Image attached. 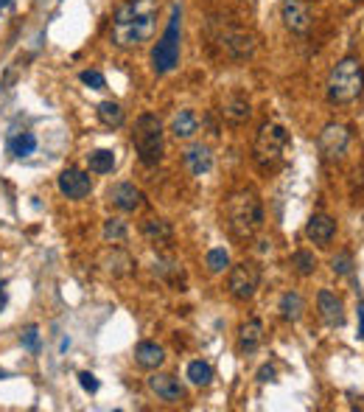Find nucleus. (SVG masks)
<instances>
[{
    "mask_svg": "<svg viewBox=\"0 0 364 412\" xmlns=\"http://www.w3.org/2000/svg\"><path fill=\"white\" fill-rule=\"evenodd\" d=\"M157 0H126L112 15L109 37L118 48H137L154 37L157 29Z\"/></svg>",
    "mask_w": 364,
    "mask_h": 412,
    "instance_id": "1",
    "label": "nucleus"
},
{
    "mask_svg": "<svg viewBox=\"0 0 364 412\" xmlns=\"http://www.w3.org/2000/svg\"><path fill=\"white\" fill-rule=\"evenodd\" d=\"M227 225L238 239H252L264 228V205L252 188H241L227 196Z\"/></svg>",
    "mask_w": 364,
    "mask_h": 412,
    "instance_id": "2",
    "label": "nucleus"
},
{
    "mask_svg": "<svg viewBox=\"0 0 364 412\" xmlns=\"http://www.w3.org/2000/svg\"><path fill=\"white\" fill-rule=\"evenodd\" d=\"M364 93V68L356 57H344L328 73V101L353 104Z\"/></svg>",
    "mask_w": 364,
    "mask_h": 412,
    "instance_id": "3",
    "label": "nucleus"
},
{
    "mask_svg": "<svg viewBox=\"0 0 364 412\" xmlns=\"http://www.w3.org/2000/svg\"><path fill=\"white\" fill-rule=\"evenodd\" d=\"M179 37H182V9L174 3L168 26H165L162 37L151 48V68H154V73H171L176 68V62H179Z\"/></svg>",
    "mask_w": 364,
    "mask_h": 412,
    "instance_id": "4",
    "label": "nucleus"
},
{
    "mask_svg": "<svg viewBox=\"0 0 364 412\" xmlns=\"http://www.w3.org/2000/svg\"><path fill=\"white\" fill-rule=\"evenodd\" d=\"M132 146L143 165H157L162 160V121L151 112H143L135 121Z\"/></svg>",
    "mask_w": 364,
    "mask_h": 412,
    "instance_id": "5",
    "label": "nucleus"
},
{
    "mask_svg": "<svg viewBox=\"0 0 364 412\" xmlns=\"http://www.w3.org/2000/svg\"><path fill=\"white\" fill-rule=\"evenodd\" d=\"M286 146H289V132L280 124H264L258 129V138H255V163L264 171L280 165Z\"/></svg>",
    "mask_w": 364,
    "mask_h": 412,
    "instance_id": "6",
    "label": "nucleus"
},
{
    "mask_svg": "<svg viewBox=\"0 0 364 412\" xmlns=\"http://www.w3.org/2000/svg\"><path fill=\"white\" fill-rule=\"evenodd\" d=\"M227 286H230V295H233L236 300H244V303L252 300L255 292H258V286H261V267L252 264V261L236 264V267L230 270Z\"/></svg>",
    "mask_w": 364,
    "mask_h": 412,
    "instance_id": "7",
    "label": "nucleus"
},
{
    "mask_svg": "<svg viewBox=\"0 0 364 412\" xmlns=\"http://www.w3.org/2000/svg\"><path fill=\"white\" fill-rule=\"evenodd\" d=\"M317 146H319V154H322L325 160H331V163H333V160H342L344 152H347V146H350V129L342 126V124H328V126L319 132Z\"/></svg>",
    "mask_w": 364,
    "mask_h": 412,
    "instance_id": "8",
    "label": "nucleus"
},
{
    "mask_svg": "<svg viewBox=\"0 0 364 412\" xmlns=\"http://www.w3.org/2000/svg\"><path fill=\"white\" fill-rule=\"evenodd\" d=\"M56 188L62 196L68 199H84L90 191H93V179L90 174L79 171V168H65L59 177H56Z\"/></svg>",
    "mask_w": 364,
    "mask_h": 412,
    "instance_id": "9",
    "label": "nucleus"
},
{
    "mask_svg": "<svg viewBox=\"0 0 364 412\" xmlns=\"http://www.w3.org/2000/svg\"><path fill=\"white\" fill-rule=\"evenodd\" d=\"M107 199L123 214H132V211H137L143 205V193H140V188L135 182H115V185H109Z\"/></svg>",
    "mask_w": 364,
    "mask_h": 412,
    "instance_id": "10",
    "label": "nucleus"
},
{
    "mask_svg": "<svg viewBox=\"0 0 364 412\" xmlns=\"http://www.w3.org/2000/svg\"><path fill=\"white\" fill-rule=\"evenodd\" d=\"M283 26L291 34H305L311 29V12L303 0H283Z\"/></svg>",
    "mask_w": 364,
    "mask_h": 412,
    "instance_id": "11",
    "label": "nucleus"
},
{
    "mask_svg": "<svg viewBox=\"0 0 364 412\" xmlns=\"http://www.w3.org/2000/svg\"><path fill=\"white\" fill-rule=\"evenodd\" d=\"M149 390L160 398V401H165V404H176V401H182L185 398V387H182L174 376H168V373H154L151 378H149Z\"/></svg>",
    "mask_w": 364,
    "mask_h": 412,
    "instance_id": "12",
    "label": "nucleus"
},
{
    "mask_svg": "<svg viewBox=\"0 0 364 412\" xmlns=\"http://www.w3.org/2000/svg\"><path fill=\"white\" fill-rule=\"evenodd\" d=\"M317 309H319V317L331 325V328H342L344 325V306L342 300L331 292V289H322L317 295Z\"/></svg>",
    "mask_w": 364,
    "mask_h": 412,
    "instance_id": "13",
    "label": "nucleus"
},
{
    "mask_svg": "<svg viewBox=\"0 0 364 412\" xmlns=\"http://www.w3.org/2000/svg\"><path fill=\"white\" fill-rule=\"evenodd\" d=\"M305 236H308V242L325 247V244L336 236V222H333L331 216H325V214H314V216L308 219V225H305Z\"/></svg>",
    "mask_w": 364,
    "mask_h": 412,
    "instance_id": "14",
    "label": "nucleus"
},
{
    "mask_svg": "<svg viewBox=\"0 0 364 412\" xmlns=\"http://www.w3.org/2000/svg\"><path fill=\"white\" fill-rule=\"evenodd\" d=\"M185 165H188V171H191L194 177L208 174V171L213 168V154H211V149H208L205 143L188 146V149H185Z\"/></svg>",
    "mask_w": 364,
    "mask_h": 412,
    "instance_id": "15",
    "label": "nucleus"
},
{
    "mask_svg": "<svg viewBox=\"0 0 364 412\" xmlns=\"http://www.w3.org/2000/svg\"><path fill=\"white\" fill-rule=\"evenodd\" d=\"M171 132H174L176 140L194 138V135L199 132V118H197V112H194V110H179V112L174 115V121H171Z\"/></svg>",
    "mask_w": 364,
    "mask_h": 412,
    "instance_id": "16",
    "label": "nucleus"
},
{
    "mask_svg": "<svg viewBox=\"0 0 364 412\" xmlns=\"http://www.w3.org/2000/svg\"><path fill=\"white\" fill-rule=\"evenodd\" d=\"M261 339H264V323L261 320H247L241 325V331H238V351L252 353V351H258Z\"/></svg>",
    "mask_w": 364,
    "mask_h": 412,
    "instance_id": "17",
    "label": "nucleus"
},
{
    "mask_svg": "<svg viewBox=\"0 0 364 412\" xmlns=\"http://www.w3.org/2000/svg\"><path fill=\"white\" fill-rule=\"evenodd\" d=\"M135 362L146 370H157L162 362H165V351L157 345V342H137L135 348Z\"/></svg>",
    "mask_w": 364,
    "mask_h": 412,
    "instance_id": "18",
    "label": "nucleus"
},
{
    "mask_svg": "<svg viewBox=\"0 0 364 412\" xmlns=\"http://www.w3.org/2000/svg\"><path fill=\"white\" fill-rule=\"evenodd\" d=\"M222 45L227 48V54H230L233 59H247V57H252V51H255L252 37H250V34H244V31L225 34V43H222Z\"/></svg>",
    "mask_w": 364,
    "mask_h": 412,
    "instance_id": "19",
    "label": "nucleus"
},
{
    "mask_svg": "<svg viewBox=\"0 0 364 412\" xmlns=\"http://www.w3.org/2000/svg\"><path fill=\"white\" fill-rule=\"evenodd\" d=\"M303 311H305V300L300 297V292H286L280 297V317L286 323H297L303 317Z\"/></svg>",
    "mask_w": 364,
    "mask_h": 412,
    "instance_id": "20",
    "label": "nucleus"
},
{
    "mask_svg": "<svg viewBox=\"0 0 364 412\" xmlns=\"http://www.w3.org/2000/svg\"><path fill=\"white\" fill-rule=\"evenodd\" d=\"M143 236L151 244H168L174 230H171V225L165 219H149V222H143Z\"/></svg>",
    "mask_w": 364,
    "mask_h": 412,
    "instance_id": "21",
    "label": "nucleus"
},
{
    "mask_svg": "<svg viewBox=\"0 0 364 412\" xmlns=\"http://www.w3.org/2000/svg\"><path fill=\"white\" fill-rule=\"evenodd\" d=\"M96 112H98V121H101L104 126H109V129H118V126H123V121H126V115H123V110H121L118 101H101Z\"/></svg>",
    "mask_w": 364,
    "mask_h": 412,
    "instance_id": "22",
    "label": "nucleus"
},
{
    "mask_svg": "<svg viewBox=\"0 0 364 412\" xmlns=\"http://www.w3.org/2000/svg\"><path fill=\"white\" fill-rule=\"evenodd\" d=\"M87 165L93 174H109L115 168V152L112 149H96L87 154Z\"/></svg>",
    "mask_w": 364,
    "mask_h": 412,
    "instance_id": "23",
    "label": "nucleus"
},
{
    "mask_svg": "<svg viewBox=\"0 0 364 412\" xmlns=\"http://www.w3.org/2000/svg\"><path fill=\"white\" fill-rule=\"evenodd\" d=\"M34 152H37V138H34V132H20V135L9 138V154H15V157H29V154H34Z\"/></svg>",
    "mask_w": 364,
    "mask_h": 412,
    "instance_id": "24",
    "label": "nucleus"
},
{
    "mask_svg": "<svg viewBox=\"0 0 364 412\" xmlns=\"http://www.w3.org/2000/svg\"><path fill=\"white\" fill-rule=\"evenodd\" d=\"M225 118L227 121H233V124H241V121H247L250 118V101L247 98H241V96H233L227 104H225Z\"/></svg>",
    "mask_w": 364,
    "mask_h": 412,
    "instance_id": "25",
    "label": "nucleus"
},
{
    "mask_svg": "<svg viewBox=\"0 0 364 412\" xmlns=\"http://www.w3.org/2000/svg\"><path fill=\"white\" fill-rule=\"evenodd\" d=\"M188 378H191V384H197V387H208V384L213 381V367H211V362H202V359L191 362V365H188Z\"/></svg>",
    "mask_w": 364,
    "mask_h": 412,
    "instance_id": "26",
    "label": "nucleus"
},
{
    "mask_svg": "<svg viewBox=\"0 0 364 412\" xmlns=\"http://www.w3.org/2000/svg\"><path fill=\"white\" fill-rule=\"evenodd\" d=\"M291 267H294V272L297 275H303V278H308V275H314V270H317V258H314V253H308V250H297L294 256H291V261H289Z\"/></svg>",
    "mask_w": 364,
    "mask_h": 412,
    "instance_id": "27",
    "label": "nucleus"
},
{
    "mask_svg": "<svg viewBox=\"0 0 364 412\" xmlns=\"http://www.w3.org/2000/svg\"><path fill=\"white\" fill-rule=\"evenodd\" d=\"M126 233H129V228H126V222H123V219L112 216V219H107V222H104V239H107V242L118 244V242H123V239H126Z\"/></svg>",
    "mask_w": 364,
    "mask_h": 412,
    "instance_id": "28",
    "label": "nucleus"
},
{
    "mask_svg": "<svg viewBox=\"0 0 364 412\" xmlns=\"http://www.w3.org/2000/svg\"><path fill=\"white\" fill-rule=\"evenodd\" d=\"M205 261H208V270H211V272H225V270L230 267V256H227V250H225V247L211 250Z\"/></svg>",
    "mask_w": 364,
    "mask_h": 412,
    "instance_id": "29",
    "label": "nucleus"
},
{
    "mask_svg": "<svg viewBox=\"0 0 364 412\" xmlns=\"http://www.w3.org/2000/svg\"><path fill=\"white\" fill-rule=\"evenodd\" d=\"M79 79H82V84H87L90 90H104V87H107V79H104L101 71H82Z\"/></svg>",
    "mask_w": 364,
    "mask_h": 412,
    "instance_id": "30",
    "label": "nucleus"
},
{
    "mask_svg": "<svg viewBox=\"0 0 364 412\" xmlns=\"http://www.w3.org/2000/svg\"><path fill=\"white\" fill-rule=\"evenodd\" d=\"M331 267H333L336 275H350L353 272V256L350 253H339V256H333Z\"/></svg>",
    "mask_w": 364,
    "mask_h": 412,
    "instance_id": "31",
    "label": "nucleus"
},
{
    "mask_svg": "<svg viewBox=\"0 0 364 412\" xmlns=\"http://www.w3.org/2000/svg\"><path fill=\"white\" fill-rule=\"evenodd\" d=\"M20 342H23L29 351H37V348H40V328H37V325H29V328L23 331Z\"/></svg>",
    "mask_w": 364,
    "mask_h": 412,
    "instance_id": "32",
    "label": "nucleus"
},
{
    "mask_svg": "<svg viewBox=\"0 0 364 412\" xmlns=\"http://www.w3.org/2000/svg\"><path fill=\"white\" fill-rule=\"evenodd\" d=\"M79 384H82L84 392H98V387H101L98 378H96L90 370H82V373H79Z\"/></svg>",
    "mask_w": 364,
    "mask_h": 412,
    "instance_id": "33",
    "label": "nucleus"
},
{
    "mask_svg": "<svg viewBox=\"0 0 364 412\" xmlns=\"http://www.w3.org/2000/svg\"><path fill=\"white\" fill-rule=\"evenodd\" d=\"M258 381H275V367L272 365H264L258 370Z\"/></svg>",
    "mask_w": 364,
    "mask_h": 412,
    "instance_id": "34",
    "label": "nucleus"
},
{
    "mask_svg": "<svg viewBox=\"0 0 364 412\" xmlns=\"http://www.w3.org/2000/svg\"><path fill=\"white\" fill-rule=\"evenodd\" d=\"M358 334H361V339H364V300L358 303Z\"/></svg>",
    "mask_w": 364,
    "mask_h": 412,
    "instance_id": "35",
    "label": "nucleus"
},
{
    "mask_svg": "<svg viewBox=\"0 0 364 412\" xmlns=\"http://www.w3.org/2000/svg\"><path fill=\"white\" fill-rule=\"evenodd\" d=\"M6 306V281H0V311Z\"/></svg>",
    "mask_w": 364,
    "mask_h": 412,
    "instance_id": "36",
    "label": "nucleus"
},
{
    "mask_svg": "<svg viewBox=\"0 0 364 412\" xmlns=\"http://www.w3.org/2000/svg\"><path fill=\"white\" fill-rule=\"evenodd\" d=\"M9 3H12V0H0V9H6Z\"/></svg>",
    "mask_w": 364,
    "mask_h": 412,
    "instance_id": "37",
    "label": "nucleus"
},
{
    "mask_svg": "<svg viewBox=\"0 0 364 412\" xmlns=\"http://www.w3.org/2000/svg\"><path fill=\"white\" fill-rule=\"evenodd\" d=\"M0 378H6V373H3V370H0Z\"/></svg>",
    "mask_w": 364,
    "mask_h": 412,
    "instance_id": "38",
    "label": "nucleus"
}]
</instances>
